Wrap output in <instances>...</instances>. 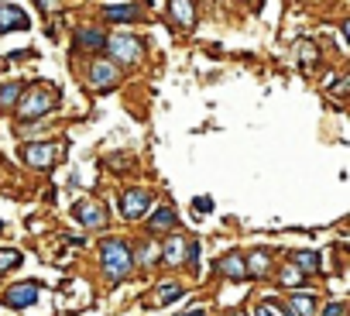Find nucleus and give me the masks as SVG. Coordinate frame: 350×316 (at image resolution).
Here are the masks:
<instances>
[{
    "label": "nucleus",
    "instance_id": "nucleus-1",
    "mask_svg": "<svg viewBox=\"0 0 350 316\" xmlns=\"http://www.w3.org/2000/svg\"><path fill=\"white\" fill-rule=\"evenodd\" d=\"M100 261H103V272H107L113 282H120V278L131 272L134 254H131V248H127L120 237H110V241H103V248H100Z\"/></svg>",
    "mask_w": 350,
    "mask_h": 316
},
{
    "label": "nucleus",
    "instance_id": "nucleus-2",
    "mask_svg": "<svg viewBox=\"0 0 350 316\" xmlns=\"http://www.w3.org/2000/svg\"><path fill=\"white\" fill-rule=\"evenodd\" d=\"M52 103H55V90H49V86H35V90L21 100L18 114H21V120H35V117L49 114Z\"/></svg>",
    "mask_w": 350,
    "mask_h": 316
},
{
    "label": "nucleus",
    "instance_id": "nucleus-3",
    "mask_svg": "<svg viewBox=\"0 0 350 316\" xmlns=\"http://www.w3.org/2000/svg\"><path fill=\"white\" fill-rule=\"evenodd\" d=\"M110 55L113 59H120V62H141V42L137 38H131V35H117V38H110Z\"/></svg>",
    "mask_w": 350,
    "mask_h": 316
},
{
    "label": "nucleus",
    "instance_id": "nucleus-4",
    "mask_svg": "<svg viewBox=\"0 0 350 316\" xmlns=\"http://www.w3.org/2000/svg\"><path fill=\"white\" fill-rule=\"evenodd\" d=\"M148 210H151V196H148L144 189H131V193H124V200H120V213H124L127 220H141Z\"/></svg>",
    "mask_w": 350,
    "mask_h": 316
},
{
    "label": "nucleus",
    "instance_id": "nucleus-5",
    "mask_svg": "<svg viewBox=\"0 0 350 316\" xmlns=\"http://www.w3.org/2000/svg\"><path fill=\"white\" fill-rule=\"evenodd\" d=\"M55 155H59L55 144H25V151H21V158L31 169H49L55 162Z\"/></svg>",
    "mask_w": 350,
    "mask_h": 316
},
{
    "label": "nucleus",
    "instance_id": "nucleus-6",
    "mask_svg": "<svg viewBox=\"0 0 350 316\" xmlns=\"http://www.w3.org/2000/svg\"><path fill=\"white\" fill-rule=\"evenodd\" d=\"M35 299H38V282H21V285H11V292L4 295V302H8V306H14V309H28Z\"/></svg>",
    "mask_w": 350,
    "mask_h": 316
},
{
    "label": "nucleus",
    "instance_id": "nucleus-7",
    "mask_svg": "<svg viewBox=\"0 0 350 316\" xmlns=\"http://www.w3.org/2000/svg\"><path fill=\"white\" fill-rule=\"evenodd\" d=\"M31 21H28V14L21 11V8H14V4H0V35H8V31H25Z\"/></svg>",
    "mask_w": 350,
    "mask_h": 316
},
{
    "label": "nucleus",
    "instance_id": "nucleus-8",
    "mask_svg": "<svg viewBox=\"0 0 350 316\" xmlns=\"http://www.w3.org/2000/svg\"><path fill=\"white\" fill-rule=\"evenodd\" d=\"M90 83H93L96 90H110V86L117 83V66H113V62H93V66H90Z\"/></svg>",
    "mask_w": 350,
    "mask_h": 316
},
{
    "label": "nucleus",
    "instance_id": "nucleus-9",
    "mask_svg": "<svg viewBox=\"0 0 350 316\" xmlns=\"http://www.w3.org/2000/svg\"><path fill=\"white\" fill-rule=\"evenodd\" d=\"M244 268H247V275H254V278H265V275H268V268H271V258H268V251H265V248L251 251V258H244Z\"/></svg>",
    "mask_w": 350,
    "mask_h": 316
},
{
    "label": "nucleus",
    "instance_id": "nucleus-10",
    "mask_svg": "<svg viewBox=\"0 0 350 316\" xmlns=\"http://www.w3.org/2000/svg\"><path fill=\"white\" fill-rule=\"evenodd\" d=\"M172 18L179 21L183 28H193L196 25V8H193V0H172Z\"/></svg>",
    "mask_w": 350,
    "mask_h": 316
},
{
    "label": "nucleus",
    "instance_id": "nucleus-11",
    "mask_svg": "<svg viewBox=\"0 0 350 316\" xmlns=\"http://www.w3.org/2000/svg\"><path fill=\"white\" fill-rule=\"evenodd\" d=\"M175 224H179V217H175V210H168V207H161L158 213L148 217V231H154V234L158 231H172Z\"/></svg>",
    "mask_w": 350,
    "mask_h": 316
},
{
    "label": "nucleus",
    "instance_id": "nucleus-12",
    "mask_svg": "<svg viewBox=\"0 0 350 316\" xmlns=\"http://www.w3.org/2000/svg\"><path fill=\"white\" fill-rule=\"evenodd\" d=\"M312 313H316V299L312 295L299 292V295L288 299V316H312Z\"/></svg>",
    "mask_w": 350,
    "mask_h": 316
},
{
    "label": "nucleus",
    "instance_id": "nucleus-13",
    "mask_svg": "<svg viewBox=\"0 0 350 316\" xmlns=\"http://www.w3.org/2000/svg\"><path fill=\"white\" fill-rule=\"evenodd\" d=\"M76 217H79V220H83L86 227H100L107 213H103V210H100L96 203H79V207H76Z\"/></svg>",
    "mask_w": 350,
    "mask_h": 316
},
{
    "label": "nucleus",
    "instance_id": "nucleus-14",
    "mask_svg": "<svg viewBox=\"0 0 350 316\" xmlns=\"http://www.w3.org/2000/svg\"><path fill=\"white\" fill-rule=\"evenodd\" d=\"M220 272H224L227 278H244V275H247V268H244V258H241V254H227V258L220 261Z\"/></svg>",
    "mask_w": 350,
    "mask_h": 316
},
{
    "label": "nucleus",
    "instance_id": "nucleus-15",
    "mask_svg": "<svg viewBox=\"0 0 350 316\" xmlns=\"http://www.w3.org/2000/svg\"><path fill=\"white\" fill-rule=\"evenodd\" d=\"M183 251H186V237H172V241L165 244V261H168V265H179V261H183Z\"/></svg>",
    "mask_w": 350,
    "mask_h": 316
},
{
    "label": "nucleus",
    "instance_id": "nucleus-16",
    "mask_svg": "<svg viewBox=\"0 0 350 316\" xmlns=\"http://www.w3.org/2000/svg\"><path fill=\"white\" fill-rule=\"evenodd\" d=\"M103 18H110V21H134V18H137V8H117V4H107V8H103Z\"/></svg>",
    "mask_w": 350,
    "mask_h": 316
},
{
    "label": "nucleus",
    "instance_id": "nucleus-17",
    "mask_svg": "<svg viewBox=\"0 0 350 316\" xmlns=\"http://www.w3.org/2000/svg\"><path fill=\"white\" fill-rule=\"evenodd\" d=\"M292 265H295L299 272H312V268H319V254H316V251H295Z\"/></svg>",
    "mask_w": 350,
    "mask_h": 316
},
{
    "label": "nucleus",
    "instance_id": "nucleus-18",
    "mask_svg": "<svg viewBox=\"0 0 350 316\" xmlns=\"http://www.w3.org/2000/svg\"><path fill=\"white\" fill-rule=\"evenodd\" d=\"M76 42L86 45V49H100V45H103V35L93 31V28H83V31H76Z\"/></svg>",
    "mask_w": 350,
    "mask_h": 316
},
{
    "label": "nucleus",
    "instance_id": "nucleus-19",
    "mask_svg": "<svg viewBox=\"0 0 350 316\" xmlns=\"http://www.w3.org/2000/svg\"><path fill=\"white\" fill-rule=\"evenodd\" d=\"M18 96H21V83H8V86H0V107H11Z\"/></svg>",
    "mask_w": 350,
    "mask_h": 316
},
{
    "label": "nucleus",
    "instance_id": "nucleus-20",
    "mask_svg": "<svg viewBox=\"0 0 350 316\" xmlns=\"http://www.w3.org/2000/svg\"><path fill=\"white\" fill-rule=\"evenodd\" d=\"M158 292H161V295H158V302L165 306V302H175V299L183 295V285H175V282H165V285H161Z\"/></svg>",
    "mask_w": 350,
    "mask_h": 316
},
{
    "label": "nucleus",
    "instance_id": "nucleus-21",
    "mask_svg": "<svg viewBox=\"0 0 350 316\" xmlns=\"http://www.w3.org/2000/svg\"><path fill=\"white\" fill-rule=\"evenodd\" d=\"M282 285H288V289H292V285H302V272H299L295 265H285V268H282Z\"/></svg>",
    "mask_w": 350,
    "mask_h": 316
},
{
    "label": "nucleus",
    "instance_id": "nucleus-22",
    "mask_svg": "<svg viewBox=\"0 0 350 316\" xmlns=\"http://www.w3.org/2000/svg\"><path fill=\"white\" fill-rule=\"evenodd\" d=\"M14 265H21V254L18 251H0V268H14Z\"/></svg>",
    "mask_w": 350,
    "mask_h": 316
},
{
    "label": "nucleus",
    "instance_id": "nucleus-23",
    "mask_svg": "<svg viewBox=\"0 0 350 316\" xmlns=\"http://www.w3.org/2000/svg\"><path fill=\"white\" fill-rule=\"evenodd\" d=\"M154 254H158V248H154V244H148V248H141V265H148V261H154Z\"/></svg>",
    "mask_w": 350,
    "mask_h": 316
},
{
    "label": "nucleus",
    "instance_id": "nucleus-24",
    "mask_svg": "<svg viewBox=\"0 0 350 316\" xmlns=\"http://www.w3.org/2000/svg\"><path fill=\"white\" fill-rule=\"evenodd\" d=\"M323 316H343V302H329V306L323 309Z\"/></svg>",
    "mask_w": 350,
    "mask_h": 316
},
{
    "label": "nucleus",
    "instance_id": "nucleus-25",
    "mask_svg": "<svg viewBox=\"0 0 350 316\" xmlns=\"http://www.w3.org/2000/svg\"><path fill=\"white\" fill-rule=\"evenodd\" d=\"M258 316H282V313H278L271 302H261V306H258Z\"/></svg>",
    "mask_w": 350,
    "mask_h": 316
},
{
    "label": "nucleus",
    "instance_id": "nucleus-26",
    "mask_svg": "<svg viewBox=\"0 0 350 316\" xmlns=\"http://www.w3.org/2000/svg\"><path fill=\"white\" fill-rule=\"evenodd\" d=\"M193 207H196V210H200V213H206V210H210V207H213V200H210V196H200V200H196V203H193Z\"/></svg>",
    "mask_w": 350,
    "mask_h": 316
},
{
    "label": "nucleus",
    "instance_id": "nucleus-27",
    "mask_svg": "<svg viewBox=\"0 0 350 316\" xmlns=\"http://www.w3.org/2000/svg\"><path fill=\"white\" fill-rule=\"evenodd\" d=\"M38 8H42V11H55L59 0H38Z\"/></svg>",
    "mask_w": 350,
    "mask_h": 316
},
{
    "label": "nucleus",
    "instance_id": "nucleus-28",
    "mask_svg": "<svg viewBox=\"0 0 350 316\" xmlns=\"http://www.w3.org/2000/svg\"><path fill=\"white\" fill-rule=\"evenodd\" d=\"M186 316H203V309H193V313H186Z\"/></svg>",
    "mask_w": 350,
    "mask_h": 316
}]
</instances>
